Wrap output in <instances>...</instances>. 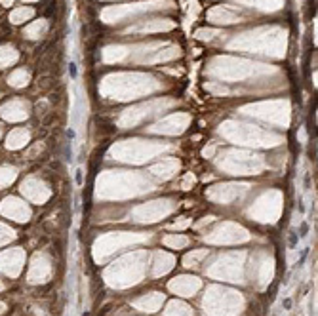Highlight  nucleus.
Returning <instances> with one entry per match:
<instances>
[{"mask_svg": "<svg viewBox=\"0 0 318 316\" xmlns=\"http://www.w3.org/2000/svg\"><path fill=\"white\" fill-rule=\"evenodd\" d=\"M307 232H309V225H307V223H303V225H301V234H299V236H305Z\"/></svg>", "mask_w": 318, "mask_h": 316, "instance_id": "obj_4", "label": "nucleus"}, {"mask_svg": "<svg viewBox=\"0 0 318 316\" xmlns=\"http://www.w3.org/2000/svg\"><path fill=\"white\" fill-rule=\"evenodd\" d=\"M67 137L72 141V139H75V130H67Z\"/></svg>", "mask_w": 318, "mask_h": 316, "instance_id": "obj_5", "label": "nucleus"}, {"mask_svg": "<svg viewBox=\"0 0 318 316\" xmlns=\"http://www.w3.org/2000/svg\"><path fill=\"white\" fill-rule=\"evenodd\" d=\"M75 181H76V185H78V187H80V185H82V181H84V177H82V169H80V168L75 172Z\"/></svg>", "mask_w": 318, "mask_h": 316, "instance_id": "obj_1", "label": "nucleus"}, {"mask_svg": "<svg viewBox=\"0 0 318 316\" xmlns=\"http://www.w3.org/2000/svg\"><path fill=\"white\" fill-rule=\"evenodd\" d=\"M69 75H70V78H76V65L75 63H69Z\"/></svg>", "mask_w": 318, "mask_h": 316, "instance_id": "obj_2", "label": "nucleus"}, {"mask_svg": "<svg viewBox=\"0 0 318 316\" xmlns=\"http://www.w3.org/2000/svg\"><path fill=\"white\" fill-rule=\"evenodd\" d=\"M295 244H297V234H289V246L293 248Z\"/></svg>", "mask_w": 318, "mask_h": 316, "instance_id": "obj_3", "label": "nucleus"}, {"mask_svg": "<svg viewBox=\"0 0 318 316\" xmlns=\"http://www.w3.org/2000/svg\"><path fill=\"white\" fill-rule=\"evenodd\" d=\"M289 307H291V299H286L284 301V308H289Z\"/></svg>", "mask_w": 318, "mask_h": 316, "instance_id": "obj_6", "label": "nucleus"}]
</instances>
